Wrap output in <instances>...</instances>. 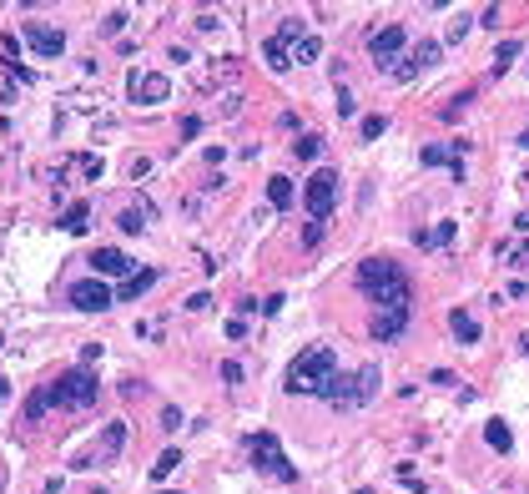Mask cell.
<instances>
[{"mask_svg": "<svg viewBox=\"0 0 529 494\" xmlns=\"http://www.w3.org/2000/svg\"><path fill=\"white\" fill-rule=\"evenodd\" d=\"M464 36H469V16H459V21L449 26V41H464Z\"/></svg>", "mask_w": 529, "mask_h": 494, "instance_id": "cell-36", "label": "cell"}, {"mask_svg": "<svg viewBox=\"0 0 529 494\" xmlns=\"http://www.w3.org/2000/svg\"><path fill=\"white\" fill-rule=\"evenodd\" d=\"M383 131H388V122H383V117H363V127H358V136H363V141H378Z\"/></svg>", "mask_w": 529, "mask_h": 494, "instance_id": "cell-27", "label": "cell"}, {"mask_svg": "<svg viewBox=\"0 0 529 494\" xmlns=\"http://www.w3.org/2000/svg\"><path fill=\"white\" fill-rule=\"evenodd\" d=\"M116 303V293L101 283V278H81V283H71V308H81V313H101V308H111Z\"/></svg>", "mask_w": 529, "mask_h": 494, "instance_id": "cell-10", "label": "cell"}, {"mask_svg": "<svg viewBox=\"0 0 529 494\" xmlns=\"http://www.w3.org/2000/svg\"><path fill=\"white\" fill-rule=\"evenodd\" d=\"M469 101H474V91H459V96H454V101L444 106V122H459V117L469 112Z\"/></svg>", "mask_w": 529, "mask_h": 494, "instance_id": "cell-25", "label": "cell"}, {"mask_svg": "<svg viewBox=\"0 0 529 494\" xmlns=\"http://www.w3.org/2000/svg\"><path fill=\"white\" fill-rule=\"evenodd\" d=\"M161 429H182V409L166 404V409H161Z\"/></svg>", "mask_w": 529, "mask_h": 494, "instance_id": "cell-32", "label": "cell"}, {"mask_svg": "<svg viewBox=\"0 0 529 494\" xmlns=\"http://www.w3.org/2000/svg\"><path fill=\"white\" fill-rule=\"evenodd\" d=\"M81 172L86 177H101V156H81Z\"/></svg>", "mask_w": 529, "mask_h": 494, "instance_id": "cell-38", "label": "cell"}, {"mask_svg": "<svg viewBox=\"0 0 529 494\" xmlns=\"http://www.w3.org/2000/svg\"><path fill=\"white\" fill-rule=\"evenodd\" d=\"M318 56H323V41H318V36H303V41H298V61H308V66H313Z\"/></svg>", "mask_w": 529, "mask_h": 494, "instance_id": "cell-26", "label": "cell"}, {"mask_svg": "<svg viewBox=\"0 0 529 494\" xmlns=\"http://www.w3.org/2000/svg\"><path fill=\"white\" fill-rule=\"evenodd\" d=\"M176 469H182V449H161L156 454V464H151V484H161L166 474H176Z\"/></svg>", "mask_w": 529, "mask_h": 494, "instance_id": "cell-20", "label": "cell"}, {"mask_svg": "<svg viewBox=\"0 0 529 494\" xmlns=\"http://www.w3.org/2000/svg\"><path fill=\"white\" fill-rule=\"evenodd\" d=\"M353 288H358L368 303H378L383 313H398L408 308V272L388 257H368L358 262V272H353Z\"/></svg>", "mask_w": 529, "mask_h": 494, "instance_id": "cell-2", "label": "cell"}, {"mask_svg": "<svg viewBox=\"0 0 529 494\" xmlns=\"http://www.w3.org/2000/svg\"><path fill=\"white\" fill-rule=\"evenodd\" d=\"M151 283H156V267H137L132 278H127L122 288H116V303H132V298H141V293H146Z\"/></svg>", "mask_w": 529, "mask_h": 494, "instance_id": "cell-16", "label": "cell"}, {"mask_svg": "<svg viewBox=\"0 0 529 494\" xmlns=\"http://www.w3.org/2000/svg\"><path fill=\"white\" fill-rule=\"evenodd\" d=\"M197 131H202V117H182V136H187V141H192V136H197Z\"/></svg>", "mask_w": 529, "mask_h": 494, "instance_id": "cell-37", "label": "cell"}, {"mask_svg": "<svg viewBox=\"0 0 529 494\" xmlns=\"http://www.w3.org/2000/svg\"><path fill=\"white\" fill-rule=\"evenodd\" d=\"M353 112H358V101H353V91H348V86H343V76H338V117L348 122Z\"/></svg>", "mask_w": 529, "mask_h": 494, "instance_id": "cell-28", "label": "cell"}, {"mask_svg": "<svg viewBox=\"0 0 529 494\" xmlns=\"http://www.w3.org/2000/svg\"><path fill=\"white\" fill-rule=\"evenodd\" d=\"M146 217H156V207L137 202V207H127L122 217H116V227H122V232H141V227H146Z\"/></svg>", "mask_w": 529, "mask_h": 494, "instance_id": "cell-19", "label": "cell"}, {"mask_svg": "<svg viewBox=\"0 0 529 494\" xmlns=\"http://www.w3.org/2000/svg\"><path fill=\"white\" fill-rule=\"evenodd\" d=\"M122 444H127V429H122V424H106V429L96 434V444L71 459V469H96L101 459H116V454H122Z\"/></svg>", "mask_w": 529, "mask_h": 494, "instance_id": "cell-7", "label": "cell"}, {"mask_svg": "<svg viewBox=\"0 0 529 494\" xmlns=\"http://www.w3.org/2000/svg\"><path fill=\"white\" fill-rule=\"evenodd\" d=\"M419 242H424V247H429V242H439V247H444V242H454V222H439V232H434V237H429V232H419Z\"/></svg>", "mask_w": 529, "mask_h": 494, "instance_id": "cell-29", "label": "cell"}, {"mask_svg": "<svg viewBox=\"0 0 529 494\" xmlns=\"http://www.w3.org/2000/svg\"><path fill=\"white\" fill-rule=\"evenodd\" d=\"M373 394H378V363H363V368H358V378H353V373H338V378H333L328 404L348 414V409H363Z\"/></svg>", "mask_w": 529, "mask_h": 494, "instance_id": "cell-4", "label": "cell"}, {"mask_svg": "<svg viewBox=\"0 0 529 494\" xmlns=\"http://www.w3.org/2000/svg\"><path fill=\"white\" fill-rule=\"evenodd\" d=\"M439 61H444V45H439V41H419V45H414V56H408L393 76H398V81H408L414 71H429V66H439Z\"/></svg>", "mask_w": 529, "mask_h": 494, "instance_id": "cell-14", "label": "cell"}, {"mask_svg": "<svg viewBox=\"0 0 529 494\" xmlns=\"http://www.w3.org/2000/svg\"><path fill=\"white\" fill-rule=\"evenodd\" d=\"M267 202H272L277 212H287V207H292V182H287V177H272V182H267Z\"/></svg>", "mask_w": 529, "mask_h": 494, "instance_id": "cell-21", "label": "cell"}, {"mask_svg": "<svg viewBox=\"0 0 529 494\" xmlns=\"http://www.w3.org/2000/svg\"><path fill=\"white\" fill-rule=\"evenodd\" d=\"M524 353H529V338H524Z\"/></svg>", "mask_w": 529, "mask_h": 494, "instance_id": "cell-42", "label": "cell"}, {"mask_svg": "<svg viewBox=\"0 0 529 494\" xmlns=\"http://www.w3.org/2000/svg\"><path fill=\"white\" fill-rule=\"evenodd\" d=\"M101 399V378L91 368H71L55 383H41V389L26 399V424H41L50 409H91Z\"/></svg>", "mask_w": 529, "mask_h": 494, "instance_id": "cell-1", "label": "cell"}, {"mask_svg": "<svg viewBox=\"0 0 529 494\" xmlns=\"http://www.w3.org/2000/svg\"><path fill=\"white\" fill-rule=\"evenodd\" d=\"M519 146H524V151H529V127H524V131H519Z\"/></svg>", "mask_w": 529, "mask_h": 494, "instance_id": "cell-40", "label": "cell"}, {"mask_svg": "<svg viewBox=\"0 0 529 494\" xmlns=\"http://www.w3.org/2000/svg\"><path fill=\"white\" fill-rule=\"evenodd\" d=\"M408 45V31L403 26H383V31H373V41H368V56L378 61V66H393V56Z\"/></svg>", "mask_w": 529, "mask_h": 494, "instance_id": "cell-11", "label": "cell"}, {"mask_svg": "<svg viewBox=\"0 0 529 494\" xmlns=\"http://www.w3.org/2000/svg\"><path fill=\"white\" fill-rule=\"evenodd\" d=\"M484 444H489V449H499V454H509V449H514V434H509V424H504V419H489V424H484Z\"/></svg>", "mask_w": 529, "mask_h": 494, "instance_id": "cell-18", "label": "cell"}, {"mask_svg": "<svg viewBox=\"0 0 529 494\" xmlns=\"http://www.w3.org/2000/svg\"><path fill=\"white\" fill-rule=\"evenodd\" d=\"M161 494H176V489H161Z\"/></svg>", "mask_w": 529, "mask_h": 494, "instance_id": "cell-44", "label": "cell"}, {"mask_svg": "<svg viewBox=\"0 0 529 494\" xmlns=\"http://www.w3.org/2000/svg\"><path fill=\"white\" fill-rule=\"evenodd\" d=\"M353 494H373V489H353Z\"/></svg>", "mask_w": 529, "mask_h": 494, "instance_id": "cell-41", "label": "cell"}, {"mask_svg": "<svg viewBox=\"0 0 529 494\" xmlns=\"http://www.w3.org/2000/svg\"><path fill=\"white\" fill-rule=\"evenodd\" d=\"M257 308L272 318V313H282V293H272V298H257Z\"/></svg>", "mask_w": 529, "mask_h": 494, "instance_id": "cell-34", "label": "cell"}, {"mask_svg": "<svg viewBox=\"0 0 529 494\" xmlns=\"http://www.w3.org/2000/svg\"><path fill=\"white\" fill-rule=\"evenodd\" d=\"M403 328H408V308H398V313H378V318H373V338L388 343V338L403 333Z\"/></svg>", "mask_w": 529, "mask_h": 494, "instance_id": "cell-17", "label": "cell"}, {"mask_svg": "<svg viewBox=\"0 0 529 494\" xmlns=\"http://www.w3.org/2000/svg\"><path fill=\"white\" fill-rule=\"evenodd\" d=\"M222 378H227V383H242V363L227 358V363H222Z\"/></svg>", "mask_w": 529, "mask_h": 494, "instance_id": "cell-35", "label": "cell"}, {"mask_svg": "<svg viewBox=\"0 0 529 494\" xmlns=\"http://www.w3.org/2000/svg\"><path fill=\"white\" fill-rule=\"evenodd\" d=\"M166 76H151V71H132L127 76V96L132 101H141V106H151V101H166Z\"/></svg>", "mask_w": 529, "mask_h": 494, "instance_id": "cell-13", "label": "cell"}, {"mask_svg": "<svg viewBox=\"0 0 529 494\" xmlns=\"http://www.w3.org/2000/svg\"><path fill=\"white\" fill-rule=\"evenodd\" d=\"M91 494H106V489H91Z\"/></svg>", "mask_w": 529, "mask_h": 494, "instance_id": "cell-43", "label": "cell"}, {"mask_svg": "<svg viewBox=\"0 0 529 494\" xmlns=\"http://www.w3.org/2000/svg\"><path fill=\"white\" fill-rule=\"evenodd\" d=\"M303 36H308V31H303V21H298V16H287V21H282V31L262 45V61H267L272 71H287V66H292L287 45H292V41H303Z\"/></svg>", "mask_w": 529, "mask_h": 494, "instance_id": "cell-8", "label": "cell"}, {"mask_svg": "<svg viewBox=\"0 0 529 494\" xmlns=\"http://www.w3.org/2000/svg\"><path fill=\"white\" fill-rule=\"evenodd\" d=\"M449 333H454L464 348H474V343H479V323H474V313H469V308H454V313H449Z\"/></svg>", "mask_w": 529, "mask_h": 494, "instance_id": "cell-15", "label": "cell"}, {"mask_svg": "<svg viewBox=\"0 0 529 494\" xmlns=\"http://www.w3.org/2000/svg\"><path fill=\"white\" fill-rule=\"evenodd\" d=\"M86 217H91V207H86V202H76V207L61 217V232H86V227H91Z\"/></svg>", "mask_w": 529, "mask_h": 494, "instance_id": "cell-23", "label": "cell"}, {"mask_svg": "<svg viewBox=\"0 0 529 494\" xmlns=\"http://www.w3.org/2000/svg\"><path fill=\"white\" fill-rule=\"evenodd\" d=\"M21 36H26V45L36 50V56H46V61H55V56L66 50V31H55V26H46V21H26Z\"/></svg>", "mask_w": 529, "mask_h": 494, "instance_id": "cell-9", "label": "cell"}, {"mask_svg": "<svg viewBox=\"0 0 529 494\" xmlns=\"http://www.w3.org/2000/svg\"><path fill=\"white\" fill-rule=\"evenodd\" d=\"M6 399H11V383H6V378H0V404H6Z\"/></svg>", "mask_w": 529, "mask_h": 494, "instance_id": "cell-39", "label": "cell"}, {"mask_svg": "<svg viewBox=\"0 0 529 494\" xmlns=\"http://www.w3.org/2000/svg\"><path fill=\"white\" fill-rule=\"evenodd\" d=\"M122 26H127V11H106V21H101L106 36H122Z\"/></svg>", "mask_w": 529, "mask_h": 494, "instance_id": "cell-30", "label": "cell"}, {"mask_svg": "<svg viewBox=\"0 0 529 494\" xmlns=\"http://www.w3.org/2000/svg\"><path fill=\"white\" fill-rule=\"evenodd\" d=\"M303 202H308V217H313V222H328V212L338 207V172L318 167L313 182L303 187Z\"/></svg>", "mask_w": 529, "mask_h": 494, "instance_id": "cell-6", "label": "cell"}, {"mask_svg": "<svg viewBox=\"0 0 529 494\" xmlns=\"http://www.w3.org/2000/svg\"><path fill=\"white\" fill-rule=\"evenodd\" d=\"M207 308H212V293H192L187 298V313H207Z\"/></svg>", "mask_w": 529, "mask_h": 494, "instance_id": "cell-31", "label": "cell"}, {"mask_svg": "<svg viewBox=\"0 0 529 494\" xmlns=\"http://www.w3.org/2000/svg\"><path fill=\"white\" fill-rule=\"evenodd\" d=\"M519 56H524V45H519V41H504V45L494 50V76H499V71H509Z\"/></svg>", "mask_w": 529, "mask_h": 494, "instance_id": "cell-22", "label": "cell"}, {"mask_svg": "<svg viewBox=\"0 0 529 494\" xmlns=\"http://www.w3.org/2000/svg\"><path fill=\"white\" fill-rule=\"evenodd\" d=\"M333 378H338V358H333V348H328V343L303 348L298 358H292V368H287V394H318V399H328Z\"/></svg>", "mask_w": 529, "mask_h": 494, "instance_id": "cell-3", "label": "cell"}, {"mask_svg": "<svg viewBox=\"0 0 529 494\" xmlns=\"http://www.w3.org/2000/svg\"><path fill=\"white\" fill-rule=\"evenodd\" d=\"M247 454H252V469H262V474H272V479H282V484L298 479V469L287 464V454L277 449L272 434H252V439H247Z\"/></svg>", "mask_w": 529, "mask_h": 494, "instance_id": "cell-5", "label": "cell"}, {"mask_svg": "<svg viewBox=\"0 0 529 494\" xmlns=\"http://www.w3.org/2000/svg\"><path fill=\"white\" fill-rule=\"evenodd\" d=\"M86 262H91L96 278H122V283H127L132 272H137V267H132V257H127V252H116V247H96Z\"/></svg>", "mask_w": 529, "mask_h": 494, "instance_id": "cell-12", "label": "cell"}, {"mask_svg": "<svg viewBox=\"0 0 529 494\" xmlns=\"http://www.w3.org/2000/svg\"><path fill=\"white\" fill-rule=\"evenodd\" d=\"M303 242L313 247V242H323V222H313V217H308V227H303Z\"/></svg>", "mask_w": 529, "mask_h": 494, "instance_id": "cell-33", "label": "cell"}, {"mask_svg": "<svg viewBox=\"0 0 529 494\" xmlns=\"http://www.w3.org/2000/svg\"><path fill=\"white\" fill-rule=\"evenodd\" d=\"M292 151H298V156H303V161H313V156H318V151H323V136H313V131H303V136H298V141H292Z\"/></svg>", "mask_w": 529, "mask_h": 494, "instance_id": "cell-24", "label": "cell"}]
</instances>
